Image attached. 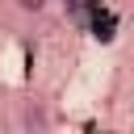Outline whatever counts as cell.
Here are the masks:
<instances>
[{"label": "cell", "instance_id": "cell-1", "mask_svg": "<svg viewBox=\"0 0 134 134\" xmlns=\"http://www.w3.org/2000/svg\"><path fill=\"white\" fill-rule=\"evenodd\" d=\"M21 126H25V130H50V126H54L50 105H46V100H25V109H21Z\"/></svg>", "mask_w": 134, "mask_h": 134}, {"label": "cell", "instance_id": "cell-2", "mask_svg": "<svg viewBox=\"0 0 134 134\" xmlns=\"http://www.w3.org/2000/svg\"><path fill=\"white\" fill-rule=\"evenodd\" d=\"M13 4H17L21 13H29V17H38V13H46V8H50V0H13Z\"/></svg>", "mask_w": 134, "mask_h": 134}]
</instances>
